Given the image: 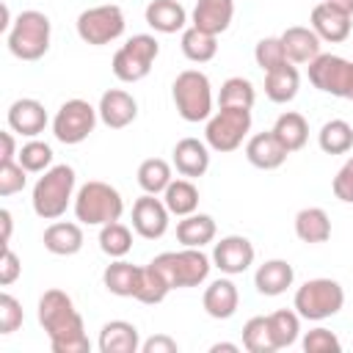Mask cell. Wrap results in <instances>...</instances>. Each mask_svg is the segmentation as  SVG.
<instances>
[{
    "label": "cell",
    "instance_id": "e575fe53",
    "mask_svg": "<svg viewBox=\"0 0 353 353\" xmlns=\"http://www.w3.org/2000/svg\"><path fill=\"white\" fill-rule=\"evenodd\" d=\"M317 143L325 154H347L353 149V127L345 119H331L320 127Z\"/></svg>",
    "mask_w": 353,
    "mask_h": 353
},
{
    "label": "cell",
    "instance_id": "bcb514c9",
    "mask_svg": "<svg viewBox=\"0 0 353 353\" xmlns=\"http://www.w3.org/2000/svg\"><path fill=\"white\" fill-rule=\"evenodd\" d=\"M331 190H334V196H336L339 201L353 204V154H350V157L342 163V168L336 171L334 182H331Z\"/></svg>",
    "mask_w": 353,
    "mask_h": 353
},
{
    "label": "cell",
    "instance_id": "5bb4252c",
    "mask_svg": "<svg viewBox=\"0 0 353 353\" xmlns=\"http://www.w3.org/2000/svg\"><path fill=\"white\" fill-rule=\"evenodd\" d=\"M168 218H171V212H168L165 201L152 193H143L132 204V229L143 240H160L168 232Z\"/></svg>",
    "mask_w": 353,
    "mask_h": 353
},
{
    "label": "cell",
    "instance_id": "d6986e66",
    "mask_svg": "<svg viewBox=\"0 0 353 353\" xmlns=\"http://www.w3.org/2000/svg\"><path fill=\"white\" fill-rule=\"evenodd\" d=\"M171 163H174L179 176H188V179L204 176L207 168H210V146H207V141H199V138L176 141V146L171 152Z\"/></svg>",
    "mask_w": 353,
    "mask_h": 353
},
{
    "label": "cell",
    "instance_id": "db71d44e",
    "mask_svg": "<svg viewBox=\"0 0 353 353\" xmlns=\"http://www.w3.org/2000/svg\"><path fill=\"white\" fill-rule=\"evenodd\" d=\"M350 102H353V94H350Z\"/></svg>",
    "mask_w": 353,
    "mask_h": 353
},
{
    "label": "cell",
    "instance_id": "9a60e30c",
    "mask_svg": "<svg viewBox=\"0 0 353 353\" xmlns=\"http://www.w3.org/2000/svg\"><path fill=\"white\" fill-rule=\"evenodd\" d=\"M97 113H99V121L110 130H124L130 127L135 119H138V102L130 91L124 88H108L102 97H99V105H97Z\"/></svg>",
    "mask_w": 353,
    "mask_h": 353
},
{
    "label": "cell",
    "instance_id": "60d3db41",
    "mask_svg": "<svg viewBox=\"0 0 353 353\" xmlns=\"http://www.w3.org/2000/svg\"><path fill=\"white\" fill-rule=\"evenodd\" d=\"M243 347L248 353H273L276 345L270 339V325H268V314L265 317H251L243 325Z\"/></svg>",
    "mask_w": 353,
    "mask_h": 353
},
{
    "label": "cell",
    "instance_id": "816d5d0a",
    "mask_svg": "<svg viewBox=\"0 0 353 353\" xmlns=\"http://www.w3.org/2000/svg\"><path fill=\"white\" fill-rule=\"evenodd\" d=\"M210 350H212V353H221V350H226V353H237L240 345H234V342H215Z\"/></svg>",
    "mask_w": 353,
    "mask_h": 353
},
{
    "label": "cell",
    "instance_id": "f35d334b",
    "mask_svg": "<svg viewBox=\"0 0 353 353\" xmlns=\"http://www.w3.org/2000/svg\"><path fill=\"white\" fill-rule=\"evenodd\" d=\"M256 88L248 77H229L218 91V108H254Z\"/></svg>",
    "mask_w": 353,
    "mask_h": 353
},
{
    "label": "cell",
    "instance_id": "7c38bea8",
    "mask_svg": "<svg viewBox=\"0 0 353 353\" xmlns=\"http://www.w3.org/2000/svg\"><path fill=\"white\" fill-rule=\"evenodd\" d=\"M309 83L323 94L350 99V94H353V61H347L342 55L320 52L309 63Z\"/></svg>",
    "mask_w": 353,
    "mask_h": 353
},
{
    "label": "cell",
    "instance_id": "c3c4849f",
    "mask_svg": "<svg viewBox=\"0 0 353 353\" xmlns=\"http://www.w3.org/2000/svg\"><path fill=\"white\" fill-rule=\"evenodd\" d=\"M176 350H179V345L168 334H154L141 342V353H176Z\"/></svg>",
    "mask_w": 353,
    "mask_h": 353
},
{
    "label": "cell",
    "instance_id": "8992f818",
    "mask_svg": "<svg viewBox=\"0 0 353 353\" xmlns=\"http://www.w3.org/2000/svg\"><path fill=\"white\" fill-rule=\"evenodd\" d=\"M152 265L168 279L174 290H188V287H201L210 276L212 256H207L201 248H188L182 245L179 251H163L152 259Z\"/></svg>",
    "mask_w": 353,
    "mask_h": 353
},
{
    "label": "cell",
    "instance_id": "9c48e42d",
    "mask_svg": "<svg viewBox=\"0 0 353 353\" xmlns=\"http://www.w3.org/2000/svg\"><path fill=\"white\" fill-rule=\"evenodd\" d=\"M251 132V108H218L204 127V141L212 152H234Z\"/></svg>",
    "mask_w": 353,
    "mask_h": 353
},
{
    "label": "cell",
    "instance_id": "4316f807",
    "mask_svg": "<svg viewBox=\"0 0 353 353\" xmlns=\"http://www.w3.org/2000/svg\"><path fill=\"white\" fill-rule=\"evenodd\" d=\"M102 284L110 295H119V298H135L138 292V284H141V265H132L127 262L124 256L121 259H113L105 270H102Z\"/></svg>",
    "mask_w": 353,
    "mask_h": 353
},
{
    "label": "cell",
    "instance_id": "836d02e7",
    "mask_svg": "<svg viewBox=\"0 0 353 353\" xmlns=\"http://www.w3.org/2000/svg\"><path fill=\"white\" fill-rule=\"evenodd\" d=\"M268 325L276 350L295 345L301 336V314L295 309H276L273 314H268Z\"/></svg>",
    "mask_w": 353,
    "mask_h": 353
},
{
    "label": "cell",
    "instance_id": "f5cc1de1",
    "mask_svg": "<svg viewBox=\"0 0 353 353\" xmlns=\"http://www.w3.org/2000/svg\"><path fill=\"white\" fill-rule=\"evenodd\" d=\"M325 3H331V6H339V8H345L347 14H353V0H325Z\"/></svg>",
    "mask_w": 353,
    "mask_h": 353
},
{
    "label": "cell",
    "instance_id": "b9f144b4",
    "mask_svg": "<svg viewBox=\"0 0 353 353\" xmlns=\"http://www.w3.org/2000/svg\"><path fill=\"white\" fill-rule=\"evenodd\" d=\"M254 61L262 72H270L281 63H287V52H284V44H281V36H265L256 41L254 47Z\"/></svg>",
    "mask_w": 353,
    "mask_h": 353
},
{
    "label": "cell",
    "instance_id": "4dcf8cb0",
    "mask_svg": "<svg viewBox=\"0 0 353 353\" xmlns=\"http://www.w3.org/2000/svg\"><path fill=\"white\" fill-rule=\"evenodd\" d=\"M273 135L292 154V152H298V149L306 146V141H309V124H306V119L298 110H284L276 119V124H273Z\"/></svg>",
    "mask_w": 353,
    "mask_h": 353
},
{
    "label": "cell",
    "instance_id": "1f68e13d",
    "mask_svg": "<svg viewBox=\"0 0 353 353\" xmlns=\"http://www.w3.org/2000/svg\"><path fill=\"white\" fill-rule=\"evenodd\" d=\"M163 201H165V207H168L171 215L185 218V215L196 212V207H199V188L188 176L171 179V185L163 190Z\"/></svg>",
    "mask_w": 353,
    "mask_h": 353
},
{
    "label": "cell",
    "instance_id": "44dd1931",
    "mask_svg": "<svg viewBox=\"0 0 353 353\" xmlns=\"http://www.w3.org/2000/svg\"><path fill=\"white\" fill-rule=\"evenodd\" d=\"M287 154H290V152L281 146V141L273 135V130L256 132V135H251L248 143H245V157H248V163H251L254 168H262V171H273V168L284 165Z\"/></svg>",
    "mask_w": 353,
    "mask_h": 353
},
{
    "label": "cell",
    "instance_id": "7dc6e473",
    "mask_svg": "<svg viewBox=\"0 0 353 353\" xmlns=\"http://www.w3.org/2000/svg\"><path fill=\"white\" fill-rule=\"evenodd\" d=\"M19 276H22V262H19V256L11 251V245H3V259H0V284H3V287H11Z\"/></svg>",
    "mask_w": 353,
    "mask_h": 353
},
{
    "label": "cell",
    "instance_id": "74e56055",
    "mask_svg": "<svg viewBox=\"0 0 353 353\" xmlns=\"http://www.w3.org/2000/svg\"><path fill=\"white\" fill-rule=\"evenodd\" d=\"M99 248L110 259L127 256L130 248H132V232H130V226H124L121 221H110V223L99 226Z\"/></svg>",
    "mask_w": 353,
    "mask_h": 353
},
{
    "label": "cell",
    "instance_id": "f6af8a7d",
    "mask_svg": "<svg viewBox=\"0 0 353 353\" xmlns=\"http://www.w3.org/2000/svg\"><path fill=\"white\" fill-rule=\"evenodd\" d=\"M28 185V171L11 160V163H0V196H14Z\"/></svg>",
    "mask_w": 353,
    "mask_h": 353
},
{
    "label": "cell",
    "instance_id": "681fc988",
    "mask_svg": "<svg viewBox=\"0 0 353 353\" xmlns=\"http://www.w3.org/2000/svg\"><path fill=\"white\" fill-rule=\"evenodd\" d=\"M0 143H3V152H0V163H11L17 160V138H14V130H3L0 132Z\"/></svg>",
    "mask_w": 353,
    "mask_h": 353
},
{
    "label": "cell",
    "instance_id": "7a4b0ae2",
    "mask_svg": "<svg viewBox=\"0 0 353 353\" xmlns=\"http://www.w3.org/2000/svg\"><path fill=\"white\" fill-rule=\"evenodd\" d=\"M74 185H77V176L72 165L66 163L50 165L33 185V193H30L33 212L44 221H58L66 212V207L74 201Z\"/></svg>",
    "mask_w": 353,
    "mask_h": 353
},
{
    "label": "cell",
    "instance_id": "e0dca14e",
    "mask_svg": "<svg viewBox=\"0 0 353 353\" xmlns=\"http://www.w3.org/2000/svg\"><path fill=\"white\" fill-rule=\"evenodd\" d=\"M8 130H14L17 135H25V138H39L44 132V127L50 124V116L44 110V105L33 97H22L17 102H11L8 108Z\"/></svg>",
    "mask_w": 353,
    "mask_h": 353
},
{
    "label": "cell",
    "instance_id": "52a82bcc",
    "mask_svg": "<svg viewBox=\"0 0 353 353\" xmlns=\"http://www.w3.org/2000/svg\"><path fill=\"white\" fill-rule=\"evenodd\" d=\"M342 306H345V290L334 279H309L295 290L292 298V309L312 323L339 314Z\"/></svg>",
    "mask_w": 353,
    "mask_h": 353
},
{
    "label": "cell",
    "instance_id": "30bf717a",
    "mask_svg": "<svg viewBox=\"0 0 353 353\" xmlns=\"http://www.w3.org/2000/svg\"><path fill=\"white\" fill-rule=\"evenodd\" d=\"M74 28H77V36L85 44L102 47V44L116 41L124 33L127 19H124V11L116 3H102V6H91V8L80 11Z\"/></svg>",
    "mask_w": 353,
    "mask_h": 353
},
{
    "label": "cell",
    "instance_id": "ffe728a7",
    "mask_svg": "<svg viewBox=\"0 0 353 353\" xmlns=\"http://www.w3.org/2000/svg\"><path fill=\"white\" fill-rule=\"evenodd\" d=\"M234 19V0H196L190 22L204 33H223Z\"/></svg>",
    "mask_w": 353,
    "mask_h": 353
},
{
    "label": "cell",
    "instance_id": "603a6c76",
    "mask_svg": "<svg viewBox=\"0 0 353 353\" xmlns=\"http://www.w3.org/2000/svg\"><path fill=\"white\" fill-rule=\"evenodd\" d=\"M295 281V270L287 259H268L256 268L254 273V287L259 295H268V298H276L281 292H287Z\"/></svg>",
    "mask_w": 353,
    "mask_h": 353
},
{
    "label": "cell",
    "instance_id": "6da1fadb",
    "mask_svg": "<svg viewBox=\"0 0 353 353\" xmlns=\"http://www.w3.org/2000/svg\"><path fill=\"white\" fill-rule=\"evenodd\" d=\"M39 325L44 328L52 353H88L91 350V342H88L83 317L74 309V301L58 287L44 290V295L39 298Z\"/></svg>",
    "mask_w": 353,
    "mask_h": 353
},
{
    "label": "cell",
    "instance_id": "cb8c5ba5",
    "mask_svg": "<svg viewBox=\"0 0 353 353\" xmlns=\"http://www.w3.org/2000/svg\"><path fill=\"white\" fill-rule=\"evenodd\" d=\"M97 347H99V353H138L141 350V334L127 320H110L99 328Z\"/></svg>",
    "mask_w": 353,
    "mask_h": 353
},
{
    "label": "cell",
    "instance_id": "f1b7e54d",
    "mask_svg": "<svg viewBox=\"0 0 353 353\" xmlns=\"http://www.w3.org/2000/svg\"><path fill=\"white\" fill-rule=\"evenodd\" d=\"M295 234L301 243L317 245L331 237V218L323 207H303L295 215Z\"/></svg>",
    "mask_w": 353,
    "mask_h": 353
},
{
    "label": "cell",
    "instance_id": "f546056e",
    "mask_svg": "<svg viewBox=\"0 0 353 353\" xmlns=\"http://www.w3.org/2000/svg\"><path fill=\"white\" fill-rule=\"evenodd\" d=\"M215 232L218 226L207 212H190L176 223V240L188 248H204L207 243L215 240Z\"/></svg>",
    "mask_w": 353,
    "mask_h": 353
},
{
    "label": "cell",
    "instance_id": "d590c367",
    "mask_svg": "<svg viewBox=\"0 0 353 353\" xmlns=\"http://www.w3.org/2000/svg\"><path fill=\"white\" fill-rule=\"evenodd\" d=\"M138 185L143 193H152V196H160L168 185H171V165L163 160V157H149L138 165Z\"/></svg>",
    "mask_w": 353,
    "mask_h": 353
},
{
    "label": "cell",
    "instance_id": "f907efd6",
    "mask_svg": "<svg viewBox=\"0 0 353 353\" xmlns=\"http://www.w3.org/2000/svg\"><path fill=\"white\" fill-rule=\"evenodd\" d=\"M0 226H3V237H0V243H3V245H11L14 218H11V212H8V210H0Z\"/></svg>",
    "mask_w": 353,
    "mask_h": 353
},
{
    "label": "cell",
    "instance_id": "5b68a950",
    "mask_svg": "<svg viewBox=\"0 0 353 353\" xmlns=\"http://www.w3.org/2000/svg\"><path fill=\"white\" fill-rule=\"evenodd\" d=\"M171 99H174V108L176 113L190 121V124H199V121H207L215 110H212V85H210V77L199 69H185L176 74L174 85H171Z\"/></svg>",
    "mask_w": 353,
    "mask_h": 353
},
{
    "label": "cell",
    "instance_id": "7bdbcfd3",
    "mask_svg": "<svg viewBox=\"0 0 353 353\" xmlns=\"http://www.w3.org/2000/svg\"><path fill=\"white\" fill-rule=\"evenodd\" d=\"M301 347H303L306 353H339V350H342V342H339V336H336L334 331L317 325V328H312V331L303 334Z\"/></svg>",
    "mask_w": 353,
    "mask_h": 353
},
{
    "label": "cell",
    "instance_id": "ac0fdd59",
    "mask_svg": "<svg viewBox=\"0 0 353 353\" xmlns=\"http://www.w3.org/2000/svg\"><path fill=\"white\" fill-rule=\"evenodd\" d=\"M201 306L212 320H229L234 317L237 306H240V290L229 276H221L215 281L207 284L204 295H201Z\"/></svg>",
    "mask_w": 353,
    "mask_h": 353
},
{
    "label": "cell",
    "instance_id": "ba28073f",
    "mask_svg": "<svg viewBox=\"0 0 353 353\" xmlns=\"http://www.w3.org/2000/svg\"><path fill=\"white\" fill-rule=\"evenodd\" d=\"M157 55H160L157 39L149 33H135L116 50L110 69L121 83H138L152 72V63L157 61Z\"/></svg>",
    "mask_w": 353,
    "mask_h": 353
},
{
    "label": "cell",
    "instance_id": "2e32d148",
    "mask_svg": "<svg viewBox=\"0 0 353 353\" xmlns=\"http://www.w3.org/2000/svg\"><path fill=\"white\" fill-rule=\"evenodd\" d=\"M353 14H347L345 8L339 6H331V3H317L312 8V30L320 36V41H331V44H339L350 36L353 30V22H350Z\"/></svg>",
    "mask_w": 353,
    "mask_h": 353
},
{
    "label": "cell",
    "instance_id": "7402d4cb",
    "mask_svg": "<svg viewBox=\"0 0 353 353\" xmlns=\"http://www.w3.org/2000/svg\"><path fill=\"white\" fill-rule=\"evenodd\" d=\"M41 243H44V248H47L50 254H55V256H74V254L83 248V243H85L83 226H80V221H77V223H74V221H52V223L44 229Z\"/></svg>",
    "mask_w": 353,
    "mask_h": 353
},
{
    "label": "cell",
    "instance_id": "3957f363",
    "mask_svg": "<svg viewBox=\"0 0 353 353\" xmlns=\"http://www.w3.org/2000/svg\"><path fill=\"white\" fill-rule=\"evenodd\" d=\"M50 36H52V22L44 11L28 8L19 11L17 19L11 22L6 33V44L14 58L19 61H39L50 50Z\"/></svg>",
    "mask_w": 353,
    "mask_h": 353
},
{
    "label": "cell",
    "instance_id": "8d00e7d4",
    "mask_svg": "<svg viewBox=\"0 0 353 353\" xmlns=\"http://www.w3.org/2000/svg\"><path fill=\"white\" fill-rule=\"evenodd\" d=\"M171 290H174V287L168 284V279H165L152 262L141 268V284H138L135 301H141V303H146V306H154V303H163Z\"/></svg>",
    "mask_w": 353,
    "mask_h": 353
},
{
    "label": "cell",
    "instance_id": "83f0119b",
    "mask_svg": "<svg viewBox=\"0 0 353 353\" xmlns=\"http://www.w3.org/2000/svg\"><path fill=\"white\" fill-rule=\"evenodd\" d=\"M298 88H301V74L298 69L287 61L270 72H265V97L276 105H287L298 97Z\"/></svg>",
    "mask_w": 353,
    "mask_h": 353
},
{
    "label": "cell",
    "instance_id": "8fae6325",
    "mask_svg": "<svg viewBox=\"0 0 353 353\" xmlns=\"http://www.w3.org/2000/svg\"><path fill=\"white\" fill-rule=\"evenodd\" d=\"M97 121H99L97 108L91 102L74 97V99H66L58 108V113L52 116V135H55V141H61L66 146H77L94 132Z\"/></svg>",
    "mask_w": 353,
    "mask_h": 353
},
{
    "label": "cell",
    "instance_id": "4fadbf2b",
    "mask_svg": "<svg viewBox=\"0 0 353 353\" xmlns=\"http://www.w3.org/2000/svg\"><path fill=\"white\" fill-rule=\"evenodd\" d=\"M254 243L243 234H226L212 245V268L223 276H240L254 265Z\"/></svg>",
    "mask_w": 353,
    "mask_h": 353
},
{
    "label": "cell",
    "instance_id": "d6a6232c",
    "mask_svg": "<svg viewBox=\"0 0 353 353\" xmlns=\"http://www.w3.org/2000/svg\"><path fill=\"white\" fill-rule=\"evenodd\" d=\"M179 47H182V55H185L188 61H193V63H207V61H212L215 52H218V36L204 33V30H199V28L190 25V28L182 30Z\"/></svg>",
    "mask_w": 353,
    "mask_h": 353
},
{
    "label": "cell",
    "instance_id": "484cf974",
    "mask_svg": "<svg viewBox=\"0 0 353 353\" xmlns=\"http://www.w3.org/2000/svg\"><path fill=\"white\" fill-rule=\"evenodd\" d=\"M281 44H284V52H287L290 63H312L320 55V44L323 41L312 28L292 25V28H287L281 33Z\"/></svg>",
    "mask_w": 353,
    "mask_h": 353
},
{
    "label": "cell",
    "instance_id": "d4e9b609",
    "mask_svg": "<svg viewBox=\"0 0 353 353\" xmlns=\"http://www.w3.org/2000/svg\"><path fill=\"white\" fill-rule=\"evenodd\" d=\"M146 17V25L154 30V33H179L185 30L188 25V11L179 0H152L143 11Z\"/></svg>",
    "mask_w": 353,
    "mask_h": 353
},
{
    "label": "cell",
    "instance_id": "ee69618b",
    "mask_svg": "<svg viewBox=\"0 0 353 353\" xmlns=\"http://www.w3.org/2000/svg\"><path fill=\"white\" fill-rule=\"evenodd\" d=\"M25 320V312H22V303L11 295V292H3L0 295V334L8 336L14 334Z\"/></svg>",
    "mask_w": 353,
    "mask_h": 353
},
{
    "label": "cell",
    "instance_id": "277c9868",
    "mask_svg": "<svg viewBox=\"0 0 353 353\" xmlns=\"http://www.w3.org/2000/svg\"><path fill=\"white\" fill-rule=\"evenodd\" d=\"M72 207H74V218L83 226H105V223L121 218L124 199L113 185H108L102 179H88L85 185L77 188Z\"/></svg>",
    "mask_w": 353,
    "mask_h": 353
},
{
    "label": "cell",
    "instance_id": "ab89813d",
    "mask_svg": "<svg viewBox=\"0 0 353 353\" xmlns=\"http://www.w3.org/2000/svg\"><path fill=\"white\" fill-rule=\"evenodd\" d=\"M17 163H19L28 174H44V171L52 165V149H50V143L39 141V138H30L28 143L19 146Z\"/></svg>",
    "mask_w": 353,
    "mask_h": 353
}]
</instances>
